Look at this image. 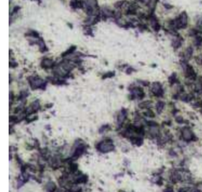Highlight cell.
<instances>
[{
  "label": "cell",
  "mask_w": 202,
  "mask_h": 192,
  "mask_svg": "<svg viewBox=\"0 0 202 192\" xmlns=\"http://www.w3.org/2000/svg\"><path fill=\"white\" fill-rule=\"evenodd\" d=\"M182 136H183L184 139L186 141H190L193 139V133L189 129H184L182 130Z\"/></svg>",
  "instance_id": "6da1fadb"
}]
</instances>
